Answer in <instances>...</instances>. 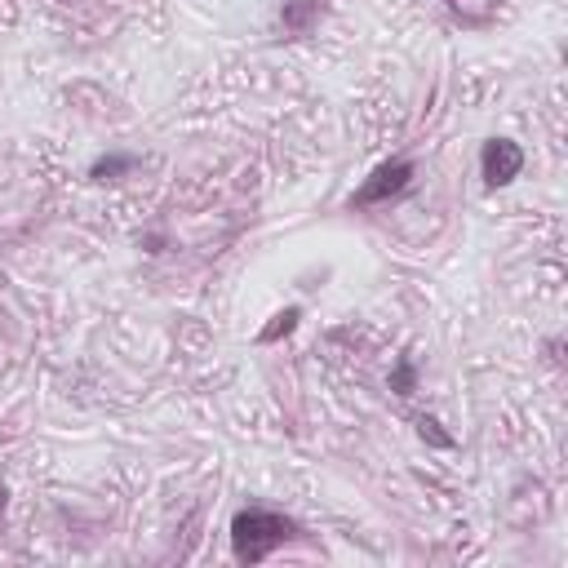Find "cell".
Masks as SVG:
<instances>
[{
    "label": "cell",
    "instance_id": "obj_1",
    "mask_svg": "<svg viewBox=\"0 0 568 568\" xmlns=\"http://www.w3.org/2000/svg\"><path fill=\"white\" fill-rule=\"evenodd\" d=\"M297 528H293V519H284V515H275V510H240L235 519H231V546H235V555L244 559V564H262L280 541H288Z\"/></svg>",
    "mask_w": 568,
    "mask_h": 568
},
{
    "label": "cell",
    "instance_id": "obj_2",
    "mask_svg": "<svg viewBox=\"0 0 568 568\" xmlns=\"http://www.w3.org/2000/svg\"><path fill=\"white\" fill-rule=\"evenodd\" d=\"M479 169H484V182H488V186H506V182L524 169V151H519L515 142H506V138H493V142H484Z\"/></svg>",
    "mask_w": 568,
    "mask_h": 568
},
{
    "label": "cell",
    "instance_id": "obj_3",
    "mask_svg": "<svg viewBox=\"0 0 568 568\" xmlns=\"http://www.w3.org/2000/svg\"><path fill=\"white\" fill-rule=\"evenodd\" d=\"M408 178H413V164H408V160H390V164H382V169L355 191L351 204H377V200H386V195H399V191L408 186Z\"/></svg>",
    "mask_w": 568,
    "mask_h": 568
},
{
    "label": "cell",
    "instance_id": "obj_4",
    "mask_svg": "<svg viewBox=\"0 0 568 568\" xmlns=\"http://www.w3.org/2000/svg\"><path fill=\"white\" fill-rule=\"evenodd\" d=\"M315 13H320V0H288L284 4V27L288 31H306Z\"/></svg>",
    "mask_w": 568,
    "mask_h": 568
},
{
    "label": "cell",
    "instance_id": "obj_5",
    "mask_svg": "<svg viewBox=\"0 0 568 568\" xmlns=\"http://www.w3.org/2000/svg\"><path fill=\"white\" fill-rule=\"evenodd\" d=\"M293 324H297V306H288L284 315H275V324H271V328H262V342H275V337H280V333H288Z\"/></svg>",
    "mask_w": 568,
    "mask_h": 568
},
{
    "label": "cell",
    "instance_id": "obj_6",
    "mask_svg": "<svg viewBox=\"0 0 568 568\" xmlns=\"http://www.w3.org/2000/svg\"><path fill=\"white\" fill-rule=\"evenodd\" d=\"M124 169H133V160L129 155H111V160L93 164V178H111V173H124Z\"/></svg>",
    "mask_w": 568,
    "mask_h": 568
},
{
    "label": "cell",
    "instance_id": "obj_7",
    "mask_svg": "<svg viewBox=\"0 0 568 568\" xmlns=\"http://www.w3.org/2000/svg\"><path fill=\"white\" fill-rule=\"evenodd\" d=\"M417 426H422V435H430V439H435V444H439V448H448V444H453V439H448V435H439V430H435V426H439V422H430V417H422V422H417Z\"/></svg>",
    "mask_w": 568,
    "mask_h": 568
},
{
    "label": "cell",
    "instance_id": "obj_8",
    "mask_svg": "<svg viewBox=\"0 0 568 568\" xmlns=\"http://www.w3.org/2000/svg\"><path fill=\"white\" fill-rule=\"evenodd\" d=\"M395 386H399V395H408V386H413V368L408 364L395 368Z\"/></svg>",
    "mask_w": 568,
    "mask_h": 568
},
{
    "label": "cell",
    "instance_id": "obj_9",
    "mask_svg": "<svg viewBox=\"0 0 568 568\" xmlns=\"http://www.w3.org/2000/svg\"><path fill=\"white\" fill-rule=\"evenodd\" d=\"M0 510H4V484H0Z\"/></svg>",
    "mask_w": 568,
    "mask_h": 568
}]
</instances>
